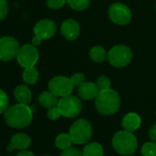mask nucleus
I'll return each instance as SVG.
<instances>
[{
	"label": "nucleus",
	"instance_id": "nucleus-26",
	"mask_svg": "<svg viewBox=\"0 0 156 156\" xmlns=\"http://www.w3.org/2000/svg\"><path fill=\"white\" fill-rule=\"evenodd\" d=\"M70 79L73 87H80L83 83L86 82V76L82 73H75L70 77Z\"/></svg>",
	"mask_w": 156,
	"mask_h": 156
},
{
	"label": "nucleus",
	"instance_id": "nucleus-8",
	"mask_svg": "<svg viewBox=\"0 0 156 156\" xmlns=\"http://www.w3.org/2000/svg\"><path fill=\"white\" fill-rule=\"evenodd\" d=\"M108 18L116 25L126 26L132 20V12L130 9L123 3H113L108 8Z\"/></svg>",
	"mask_w": 156,
	"mask_h": 156
},
{
	"label": "nucleus",
	"instance_id": "nucleus-2",
	"mask_svg": "<svg viewBox=\"0 0 156 156\" xmlns=\"http://www.w3.org/2000/svg\"><path fill=\"white\" fill-rule=\"evenodd\" d=\"M120 97L119 93L111 88L99 91L95 98V106L98 113L103 116H112L120 108Z\"/></svg>",
	"mask_w": 156,
	"mask_h": 156
},
{
	"label": "nucleus",
	"instance_id": "nucleus-31",
	"mask_svg": "<svg viewBox=\"0 0 156 156\" xmlns=\"http://www.w3.org/2000/svg\"><path fill=\"white\" fill-rule=\"evenodd\" d=\"M149 137L152 141L156 142V124H154L153 126L151 127V129L149 130Z\"/></svg>",
	"mask_w": 156,
	"mask_h": 156
},
{
	"label": "nucleus",
	"instance_id": "nucleus-3",
	"mask_svg": "<svg viewBox=\"0 0 156 156\" xmlns=\"http://www.w3.org/2000/svg\"><path fill=\"white\" fill-rule=\"evenodd\" d=\"M112 146L119 154L129 156L136 151L138 140L131 131L123 129L115 133L112 138Z\"/></svg>",
	"mask_w": 156,
	"mask_h": 156
},
{
	"label": "nucleus",
	"instance_id": "nucleus-1",
	"mask_svg": "<svg viewBox=\"0 0 156 156\" xmlns=\"http://www.w3.org/2000/svg\"><path fill=\"white\" fill-rule=\"evenodd\" d=\"M32 110L26 104H17L7 109L4 115L6 123L15 129H24L32 121Z\"/></svg>",
	"mask_w": 156,
	"mask_h": 156
},
{
	"label": "nucleus",
	"instance_id": "nucleus-24",
	"mask_svg": "<svg viewBox=\"0 0 156 156\" xmlns=\"http://www.w3.org/2000/svg\"><path fill=\"white\" fill-rule=\"evenodd\" d=\"M97 86L99 89V91L109 89L111 87V81L110 79L106 76V75H100L98 79H97Z\"/></svg>",
	"mask_w": 156,
	"mask_h": 156
},
{
	"label": "nucleus",
	"instance_id": "nucleus-11",
	"mask_svg": "<svg viewBox=\"0 0 156 156\" xmlns=\"http://www.w3.org/2000/svg\"><path fill=\"white\" fill-rule=\"evenodd\" d=\"M39 60V51L35 45L24 44L20 46V51L17 55V61L19 64L23 67H31L35 66Z\"/></svg>",
	"mask_w": 156,
	"mask_h": 156
},
{
	"label": "nucleus",
	"instance_id": "nucleus-4",
	"mask_svg": "<svg viewBox=\"0 0 156 156\" xmlns=\"http://www.w3.org/2000/svg\"><path fill=\"white\" fill-rule=\"evenodd\" d=\"M69 134L74 144H86L92 138V125L87 119H79L72 124L69 129Z\"/></svg>",
	"mask_w": 156,
	"mask_h": 156
},
{
	"label": "nucleus",
	"instance_id": "nucleus-9",
	"mask_svg": "<svg viewBox=\"0 0 156 156\" xmlns=\"http://www.w3.org/2000/svg\"><path fill=\"white\" fill-rule=\"evenodd\" d=\"M20 48V43L14 37L5 36L0 38V61L10 62L17 58Z\"/></svg>",
	"mask_w": 156,
	"mask_h": 156
},
{
	"label": "nucleus",
	"instance_id": "nucleus-34",
	"mask_svg": "<svg viewBox=\"0 0 156 156\" xmlns=\"http://www.w3.org/2000/svg\"><path fill=\"white\" fill-rule=\"evenodd\" d=\"M155 9H156V3H155Z\"/></svg>",
	"mask_w": 156,
	"mask_h": 156
},
{
	"label": "nucleus",
	"instance_id": "nucleus-7",
	"mask_svg": "<svg viewBox=\"0 0 156 156\" xmlns=\"http://www.w3.org/2000/svg\"><path fill=\"white\" fill-rule=\"evenodd\" d=\"M57 108H59L62 117L73 119L77 117L81 113L83 106L81 100L77 97L69 95L61 98V99L58 102Z\"/></svg>",
	"mask_w": 156,
	"mask_h": 156
},
{
	"label": "nucleus",
	"instance_id": "nucleus-25",
	"mask_svg": "<svg viewBox=\"0 0 156 156\" xmlns=\"http://www.w3.org/2000/svg\"><path fill=\"white\" fill-rule=\"evenodd\" d=\"M9 97L7 95V93H5V91H3L2 89H0V114L5 113L7 111V109L9 108Z\"/></svg>",
	"mask_w": 156,
	"mask_h": 156
},
{
	"label": "nucleus",
	"instance_id": "nucleus-32",
	"mask_svg": "<svg viewBox=\"0 0 156 156\" xmlns=\"http://www.w3.org/2000/svg\"><path fill=\"white\" fill-rule=\"evenodd\" d=\"M17 156H35V154L32 152V151H27V150H23V151H20Z\"/></svg>",
	"mask_w": 156,
	"mask_h": 156
},
{
	"label": "nucleus",
	"instance_id": "nucleus-20",
	"mask_svg": "<svg viewBox=\"0 0 156 156\" xmlns=\"http://www.w3.org/2000/svg\"><path fill=\"white\" fill-rule=\"evenodd\" d=\"M22 78H23V80L26 84L34 85L39 80V72L34 66L24 68Z\"/></svg>",
	"mask_w": 156,
	"mask_h": 156
},
{
	"label": "nucleus",
	"instance_id": "nucleus-27",
	"mask_svg": "<svg viewBox=\"0 0 156 156\" xmlns=\"http://www.w3.org/2000/svg\"><path fill=\"white\" fill-rule=\"evenodd\" d=\"M59 156H84V155H83V151H81L79 149L71 147L69 149L63 150Z\"/></svg>",
	"mask_w": 156,
	"mask_h": 156
},
{
	"label": "nucleus",
	"instance_id": "nucleus-29",
	"mask_svg": "<svg viewBox=\"0 0 156 156\" xmlns=\"http://www.w3.org/2000/svg\"><path fill=\"white\" fill-rule=\"evenodd\" d=\"M9 5L7 0H0V21H2L8 15Z\"/></svg>",
	"mask_w": 156,
	"mask_h": 156
},
{
	"label": "nucleus",
	"instance_id": "nucleus-5",
	"mask_svg": "<svg viewBox=\"0 0 156 156\" xmlns=\"http://www.w3.org/2000/svg\"><path fill=\"white\" fill-rule=\"evenodd\" d=\"M132 59L133 52L131 49L123 44L113 46L108 53V60L115 68L126 67L131 62Z\"/></svg>",
	"mask_w": 156,
	"mask_h": 156
},
{
	"label": "nucleus",
	"instance_id": "nucleus-21",
	"mask_svg": "<svg viewBox=\"0 0 156 156\" xmlns=\"http://www.w3.org/2000/svg\"><path fill=\"white\" fill-rule=\"evenodd\" d=\"M73 140L70 136V134L68 133H61L59 134L56 139H55V145L58 149L63 151L66 149L71 148L72 144H73Z\"/></svg>",
	"mask_w": 156,
	"mask_h": 156
},
{
	"label": "nucleus",
	"instance_id": "nucleus-30",
	"mask_svg": "<svg viewBox=\"0 0 156 156\" xmlns=\"http://www.w3.org/2000/svg\"><path fill=\"white\" fill-rule=\"evenodd\" d=\"M61 116H62V114H61V112L57 107L50 108L48 110V113H47V117L51 120H57Z\"/></svg>",
	"mask_w": 156,
	"mask_h": 156
},
{
	"label": "nucleus",
	"instance_id": "nucleus-13",
	"mask_svg": "<svg viewBox=\"0 0 156 156\" xmlns=\"http://www.w3.org/2000/svg\"><path fill=\"white\" fill-rule=\"evenodd\" d=\"M31 144V139L30 137L23 132L16 133L12 136L9 144L7 146V150L9 152H12L14 150L23 151L27 150Z\"/></svg>",
	"mask_w": 156,
	"mask_h": 156
},
{
	"label": "nucleus",
	"instance_id": "nucleus-22",
	"mask_svg": "<svg viewBox=\"0 0 156 156\" xmlns=\"http://www.w3.org/2000/svg\"><path fill=\"white\" fill-rule=\"evenodd\" d=\"M66 1L67 4L76 11H84L90 5V0H66Z\"/></svg>",
	"mask_w": 156,
	"mask_h": 156
},
{
	"label": "nucleus",
	"instance_id": "nucleus-33",
	"mask_svg": "<svg viewBox=\"0 0 156 156\" xmlns=\"http://www.w3.org/2000/svg\"><path fill=\"white\" fill-rule=\"evenodd\" d=\"M43 156H51V155H43Z\"/></svg>",
	"mask_w": 156,
	"mask_h": 156
},
{
	"label": "nucleus",
	"instance_id": "nucleus-6",
	"mask_svg": "<svg viewBox=\"0 0 156 156\" xmlns=\"http://www.w3.org/2000/svg\"><path fill=\"white\" fill-rule=\"evenodd\" d=\"M34 37L31 43L36 47L39 46L42 41L52 38L57 31L56 23L49 19H44L38 21L34 26Z\"/></svg>",
	"mask_w": 156,
	"mask_h": 156
},
{
	"label": "nucleus",
	"instance_id": "nucleus-23",
	"mask_svg": "<svg viewBox=\"0 0 156 156\" xmlns=\"http://www.w3.org/2000/svg\"><path fill=\"white\" fill-rule=\"evenodd\" d=\"M142 156H156V143L154 141L145 142L141 147Z\"/></svg>",
	"mask_w": 156,
	"mask_h": 156
},
{
	"label": "nucleus",
	"instance_id": "nucleus-10",
	"mask_svg": "<svg viewBox=\"0 0 156 156\" xmlns=\"http://www.w3.org/2000/svg\"><path fill=\"white\" fill-rule=\"evenodd\" d=\"M48 87L49 90L58 98H63L71 95L74 87L70 78L63 75H59L51 78Z\"/></svg>",
	"mask_w": 156,
	"mask_h": 156
},
{
	"label": "nucleus",
	"instance_id": "nucleus-16",
	"mask_svg": "<svg viewBox=\"0 0 156 156\" xmlns=\"http://www.w3.org/2000/svg\"><path fill=\"white\" fill-rule=\"evenodd\" d=\"M14 96L20 104H30L32 100V93L27 86L20 85L14 90Z\"/></svg>",
	"mask_w": 156,
	"mask_h": 156
},
{
	"label": "nucleus",
	"instance_id": "nucleus-14",
	"mask_svg": "<svg viewBox=\"0 0 156 156\" xmlns=\"http://www.w3.org/2000/svg\"><path fill=\"white\" fill-rule=\"evenodd\" d=\"M99 93V89L94 82H85L78 87V95L84 100L95 99Z\"/></svg>",
	"mask_w": 156,
	"mask_h": 156
},
{
	"label": "nucleus",
	"instance_id": "nucleus-28",
	"mask_svg": "<svg viewBox=\"0 0 156 156\" xmlns=\"http://www.w3.org/2000/svg\"><path fill=\"white\" fill-rule=\"evenodd\" d=\"M66 3V0H47V6L51 9H61Z\"/></svg>",
	"mask_w": 156,
	"mask_h": 156
},
{
	"label": "nucleus",
	"instance_id": "nucleus-18",
	"mask_svg": "<svg viewBox=\"0 0 156 156\" xmlns=\"http://www.w3.org/2000/svg\"><path fill=\"white\" fill-rule=\"evenodd\" d=\"M108 52L106 51L104 47L97 45L92 47L91 50L89 51V57L93 62L100 63L108 59Z\"/></svg>",
	"mask_w": 156,
	"mask_h": 156
},
{
	"label": "nucleus",
	"instance_id": "nucleus-12",
	"mask_svg": "<svg viewBox=\"0 0 156 156\" xmlns=\"http://www.w3.org/2000/svg\"><path fill=\"white\" fill-rule=\"evenodd\" d=\"M80 25L74 20H65L61 25V32L65 40L69 41H75L80 35Z\"/></svg>",
	"mask_w": 156,
	"mask_h": 156
},
{
	"label": "nucleus",
	"instance_id": "nucleus-17",
	"mask_svg": "<svg viewBox=\"0 0 156 156\" xmlns=\"http://www.w3.org/2000/svg\"><path fill=\"white\" fill-rule=\"evenodd\" d=\"M58 97L49 91H44L39 96V103L41 107L50 109L58 106Z\"/></svg>",
	"mask_w": 156,
	"mask_h": 156
},
{
	"label": "nucleus",
	"instance_id": "nucleus-15",
	"mask_svg": "<svg viewBox=\"0 0 156 156\" xmlns=\"http://www.w3.org/2000/svg\"><path fill=\"white\" fill-rule=\"evenodd\" d=\"M121 125L123 129L133 132L140 127L141 119L139 114L135 112H129L123 117Z\"/></svg>",
	"mask_w": 156,
	"mask_h": 156
},
{
	"label": "nucleus",
	"instance_id": "nucleus-19",
	"mask_svg": "<svg viewBox=\"0 0 156 156\" xmlns=\"http://www.w3.org/2000/svg\"><path fill=\"white\" fill-rule=\"evenodd\" d=\"M84 156H104V149L98 142H89L83 150Z\"/></svg>",
	"mask_w": 156,
	"mask_h": 156
}]
</instances>
